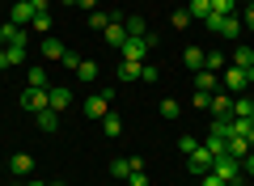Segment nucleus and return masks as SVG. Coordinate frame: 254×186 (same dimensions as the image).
I'll return each mask as SVG.
<instances>
[{
	"label": "nucleus",
	"instance_id": "obj_44",
	"mask_svg": "<svg viewBox=\"0 0 254 186\" xmlns=\"http://www.w3.org/2000/svg\"><path fill=\"white\" fill-rule=\"evenodd\" d=\"M246 80H250V85H254V68H246Z\"/></svg>",
	"mask_w": 254,
	"mask_h": 186
},
{
	"label": "nucleus",
	"instance_id": "obj_3",
	"mask_svg": "<svg viewBox=\"0 0 254 186\" xmlns=\"http://www.w3.org/2000/svg\"><path fill=\"white\" fill-rule=\"evenodd\" d=\"M212 174H216L225 186H233V182H237V174H242V161H233V157L225 152V157H216V161H212Z\"/></svg>",
	"mask_w": 254,
	"mask_h": 186
},
{
	"label": "nucleus",
	"instance_id": "obj_31",
	"mask_svg": "<svg viewBox=\"0 0 254 186\" xmlns=\"http://www.w3.org/2000/svg\"><path fill=\"white\" fill-rule=\"evenodd\" d=\"M51 26H55L51 13H38V17H34V30H38V34H51Z\"/></svg>",
	"mask_w": 254,
	"mask_h": 186
},
{
	"label": "nucleus",
	"instance_id": "obj_2",
	"mask_svg": "<svg viewBox=\"0 0 254 186\" xmlns=\"http://www.w3.org/2000/svg\"><path fill=\"white\" fill-rule=\"evenodd\" d=\"M110 98H115L110 89H102V93H89V98H85V115H89L93 123H102V119L110 115Z\"/></svg>",
	"mask_w": 254,
	"mask_h": 186
},
{
	"label": "nucleus",
	"instance_id": "obj_28",
	"mask_svg": "<svg viewBox=\"0 0 254 186\" xmlns=\"http://www.w3.org/2000/svg\"><path fill=\"white\" fill-rule=\"evenodd\" d=\"M30 89H51V85H47V68H30Z\"/></svg>",
	"mask_w": 254,
	"mask_h": 186
},
{
	"label": "nucleus",
	"instance_id": "obj_33",
	"mask_svg": "<svg viewBox=\"0 0 254 186\" xmlns=\"http://www.w3.org/2000/svg\"><path fill=\"white\" fill-rule=\"evenodd\" d=\"M127 186H148V174L144 169H131V174H127Z\"/></svg>",
	"mask_w": 254,
	"mask_h": 186
},
{
	"label": "nucleus",
	"instance_id": "obj_12",
	"mask_svg": "<svg viewBox=\"0 0 254 186\" xmlns=\"http://www.w3.org/2000/svg\"><path fill=\"white\" fill-rule=\"evenodd\" d=\"M102 34H106L110 47H123V43H127V26H123V21H115V17H110V26L102 30Z\"/></svg>",
	"mask_w": 254,
	"mask_h": 186
},
{
	"label": "nucleus",
	"instance_id": "obj_38",
	"mask_svg": "<svg viewBox=\"0 0 254 186\" xmlns=\"http://www.w3.org/2000/svg\"><path fill=\"white\" fill-rule=\"evenodd\" d=\"M60 63H64V68H72V72H76V68H81V55H72V51H64V60H60Z\"/></svg>",
	"mask_w": 254,
	"mask_h": 186
},
{
	"label": "nucleus",
	"instance_id": "obj_20",
	"mask_svg": "<svg viewBox=\"0 0 254 186\" xmlns=\"http://www.w3.org/2000/svg\"><path fill=\"white\" fill-rule=\"evenodd\" d=\"M64 51H68V47H64L60 38H51V34L43 38V55H47V60H64Z\"/></svg>",
	"mask_w": 254,
	"mask_h": 186
},
{
	"label": "nucleus",
	"instance_id": "obj_26",
	"mask_svg": "<svg viewBox=\"0 0 254 186\" xmlns=\"http://www.w3.org/2000/svg\"><path fill=\"white\" fill-rule=\"evenodd\" d=\"M76 76L89 85V80H98V60H81V68H76Z\"/></svg>",
	"mask_w": 254,
	"mask_h": 186
},
{
	"label": "nucleus",
	"instance_id": "obj_37",
	"mask_svg": "<svg viewBox=\"0 0 254 186\" xmlns=\"http://www.w3.org/2000/svg\"><path fill=\"white\" fill-rule=\"evenodd\" d=\"M140 80H144V85H157V68H153V63H144V68H140Z\"/></svg>",
	"mask_w": 254,
	"mask_h": 186
},
{
	"label": "nucleus",
	"instance_id": "obj_25",
	"mask_svg": "<svg viewBox=\"0 0 254 186\" xmlns=\"http://www.w3.org/2000/svg\"><path fill=\"white\" fill-rule=\"evenodd\" d=\"M102 131H106V135H110V140H115V135H119V131H123V119H119V115H115V110H110V115H106V119H102Z\"/></svg>",
	"mask_w": 254,
	"mask_h": 186
},
{
	"label": "nucleus",
	"instance_id": "obj_39",
	"mask_svg": "<svg viewBox=\"0 0 254 186\" xmlns=\"http://www.w3.org/2000/svg\"><path fill=\"white\" fill-rule=\"evenodd\" d=\"M199 186H225V182H220L216 174H203V178H199Z\"/></svg>",
	"mask_w": 254,
	"mask_h": 186
},
{
	"label": "nucleus",
	"instance_id": "obj_11",
	"mask_svg": "<svg viewBox=\"0 0 254 186\" xmlns=\"http://www.w3.org/2000/svg\"><path fill=\"white\" fill-rule=\"evenodd\" d=\"M212 115L216 119H233V93H212Z\"/></svg>",
	"mask_w": 254,
	"mask_h": 186
},
{
	"label": "nucleus",
	"instance_id": "obj_7",
	"mask_svg": "<svg viewBox=\"0 0 254 186\" xmlns=\"http://www.w3.org/2000/svg\"><path fill=\"white\" fill-rule=\"evenodd\" d=\"M212 161H216V157H212V152L199 144V148L190 152V161H187V165H190V174H195V178H203V174H212Z\"/></svg>",
	"mask_w": 254,
	"mask_h": 186
},
{
	"label": "nucleus",
	"instance_id": "obj_30",
	"mask_svg": "<svg viewBox=\"0 0 254 186\" xmlns=\"http://www.w3.org/2000/svg\"><path fill=\"white\" fill-rule=\"evenodd\" d=\"M178 115H182L178 102H174V98H161V119H178Z\"/></svg>",
	"mask_w": 254,
	"mask_h": 186
},
{
	"label": "nucleus",
	"instance_id": "obj_43",
	"mask_svg": "<svg viewBox=\"0 0 254 186\" xmlns=\"http://www.w3.org/2000/svg\"><path fill=\"white\" fill-rule=\"evenodd\" d=\"M81 9H89V13H98V0H76Z\"/></svg>",
	"mask_w": 254,
	"mask_h": 186
},
{
	"label": "nucleus",
	"instance_id": "obj_36",
	"mask_svg": "<svg viewBox=\"0 0 254 186\" xmlns=\"http://www.w3.org/2000/svg\"><path fill=\"white\" fill-rule=\"evenodd\" d=\"M178 148H182V157H190V152L199 148V144H195V135H182V140H178Z\"/></svg>",
	"mask_w": 254,
	"mask_h": 186
},
{
	"label": "nucleus",
	"instance_id": "obj_27",
	"mask_svg": "<svg viewBox=\"0 0 254 186\" xmlns=\"http://www.w3.org/2000/svg\"><path fill=\"white\" fill-rule=\"evenodd\" d=\"M203 148H208L212 157H225V152H229V140H220V135H212V131H208V144H203Z\"/></svg>",
	"mask_w": 254,
	"mask_h": 186
},
{
	"label": "nucleus",
	"instance_id": "obj_46",
	"mask_svg": "<svg viewBox=\"0 0 254 186\" xmlns=\"http://www.w3.org/2000/svg\"><path fill=\"white\" fill-rule=\"evenodd\" d=\"M0 51H4V34H0Z\"/></svg>",
	"mask_w": 254,
	"mask_h": 186
},
{
	"label": "nucleus",
	"instance_id": "obj_41",
	"mask_svg": "<svg viewBox=\"0 0 254 186\" xmlns=\"http://www.w3.org/2000/svg\"><path fill=\"white\" fill-rule=\"evenodd\" d=\"M242 26H250V30H254V4H246V17H242Z\"/></svg>",
	"mask_w": 254,
	"mask_h": 186
},
{
	"label": "nucleus",
	"instance_id": "obj_34",
	"mask_svg": "<svg viewBox=\"0 0 254 186\" xmlns=\"http://www.w3.org/2000/svg\"><path fill=\"white\" fill-rule=\"evenodd\" d=\"M89 26L93 30H106L110 26V13H89Z\"/></svg>",
	"mask_w": 254,
	"mask_h": 186
},
{
	"label": "nucleus",
	"instance_id": "obj_8",
	"mask_svg": "<svg viewBox=\"0 0 254 186\" xmlns=\"http://www.w3.org/2000/svg\"><path fill=\"white\" fill-rule=\"evenodd\" d=\"M47 98H51V110H55V115H64V110L72 106V89H68V85H51V89H47Z\"/></svg>",
	"mask_w": 254,
	"mask_h": 186
},
{
	"label": "nucleus",
	"instance_id": "obj_32",
	"mask_svg": "<svg viewBox=\"0 0 254 186\" xmlns=\"http://www.w3.org/2000/svg\"><path fill=\"white\" fill-rule=\"evenodd\" d=\"M170 26H174V30H187V26H190V13H187V9H178V13L170 17Z\"/></svg>",
	"mask_w": 254,
	"mask_h": 186
},
{
	"label": "nucleus",
	"instance_id": "obj_4",
	"mask_svg": "<svg viewBox=\"0 0 254 186\" xmlns=\"http://www.w3.org/2000/svg\"><path fill=\"white\" fill-rule=\"evenodd\" d=\"M119 51H123V60H136V63H144V55L153 51V34H148V38H127V43L119 47Z\"/></svg>",
	"mask_w": 254,
	"mask_h": 186
},
{
	"label": "nucleus",
	"instance_id": "obj_5",
	"mask_svg": "<svg viewBox=\"0 0 254 186\" xmlns=\"http://www.w3.org/2000/svg\"><path fill=\"white\" fill-rule=\"evenodd\" d=\"M220 85H225V93H246V89H250V80H246L242 68H233V63H229V68L220 72Z\"/></svg>",
	"mask_w": 254,
	"mask_h": 186
},
{
	"label": "nucleus",
	"instance_id": "obj_42",
	"mask_svg": "<svg viewBox=\"0 0 254 186\" xmlns=\"http://www.w3.org/2000/svg\"><path fill=\"white\" fill-rule=\"evenodd\" d=\"M242 169H246V174H250V178H254V148H250V157H246V161H242Z\"/></svg>",
	"mask_w": 254,
	"mask_h": 186
},
{
	"label": "nucleus",
	"instance_id": "obj_13",
	"mask_svg": "<svg viewBox=\"0 0 254 186\" xmlns=\"http://www.w3.org/2000/svg\"><path fill=\"white\" fill-rule=\"evenodd\" d=\"M9 169H13V178H26L34 169V157L30 152H17V157H9Z\"/></svg>",
	"mask_w": 254,
	"mask_h": 186
},
{
	"label": "nucleus",
	"instance_id": "obj_21",
	"mask_svg": "<svg viewBox=\"0 0 254 186\" xmlns=\"http://www.w3.org/2000/svg\"><path fill=\"white\" fill-rule=\"evenodd\" d=\"M187 13H190V21H203L212 13V0H190L187 4Z\"/></svg>",
	"mask_w": 254,
	"mask_h": 186
},
{
	"label": "nucleus",
	"instance_id": "obj_22",
	"mask_svg": "<svg viewBox=\"0 0 254 186\" xmlns=\"http://www.w3.org/2000/svg\"><path fill=\"white\" fill-rule=\"evenodd\" d=\"M34 119H38V131H55V123H60V115H55L51 106H47V110H38Z\"/></svg>",
	"mask_w": 254,
	"mask_h": 186
},
{
	"label": "nucleus",
	"instance_id": "obj_49",
	"mask_svg": "<svg viewBox=\"0 0 254 186\" xmlns=\"http://www.w3.org/2000/svg\"><path fill=\"white\" fill-rule=\"evenodd\" d=\"M233 186H237V182H233Z\"/></svg>",
	"mask_w": 254,
	"mask_h": 186
},
{
	"label": "nucleus",
	"instance_id": "obj_45",
	"mask_svg": "<svg viewBox=\"0 0 254 186\" xmlns=\"http://www.w3.org/2000/svg\"><path fill=\"white\" fill-rule=\"evenodd\" d=\"M26 186H47V182H26Z\"/></svg>",
	"mask_w": 254,
	"mask_h": 186
},
{
	"label": "nucleus",
	"instance_id": "obj_47",
	"mask_svg": "<svg viewBox=\"0 0 254 186\" xmlns=\"http://www.w3.org/2000/svg\"><path fill=\"white\" fill-rule=\"evenodd\" d=\"M237 4H254V0H237Z\"/></svg>",
	"mask_w": 254,
	"mask_h": 186
},
{
	"label": "nucleus",
	"instance_id": "obj_16",
	"mask_svg": "<svg viewBox=\"0 0 254 186\" xmlns=\"http://www.w3.org/2000/svg\"><path fill=\"white\" fill-rule=\"evenodd\" d=\"M203 55H208V51H199V47H187V51H182V63H187L190 72H203Z\"/></svg>",
	"mask_w": 254,
	"mask_h": 186
},
{
	"label": "nucleus",
	"instance_id": "obj_1",
	"mask_svg": "<svg viewBox=\"0 0 254 186\" xmlns=\"http://www.w3.org/2000/svg\"><path fill=\"white\" fill-rule=\"evenodd\" d=\"M203 26H208L212 34H220V38H237L242 34V17H233V13H208Z\"/></svg>",
	"mask_w": 254,
	"mask_h": 186
},
{
	"label": "nucleus",
	"instance_id": "obj_23",
	"mask_svg": "<svg viewBox=\"0 0 254 186\" xmlns=\"http://www.w3.org/2000/svg\"><path fill=\"white\" fill-rule=\"evenodd\" d=\"M127 174H131V157H119V161H110V178L127 182Z\"/></svg>",
	"mask_w": 254,
	"mask_h": 186
},
{
	"label": "nucleus",
	"instance_id": "obj_48",
	"mask_svg": "<svg viewBox=\"0 0 254 186\" xmlns=\"http://www.w3.org/2000/svg\"><path fill=\"white\" fill-rule=\"evenodd\" d=\"M9 186H17V182H9Z\"/></svg>",
	"mask_w": 254,
	"mask_h": 186
},
{
	"label": "nucleus",
	"instance_id": "obj_14",
	"mask_svg": "<svg viewBox=\"0 0 254 186\" xmlns=\"http://www.w3.org/2000/svg\"><path fill=\"white\" fill-rule=\"evenodd\" d=\"M216 85H220V76H216V72H208V68H203V72H195V89H199V93H216Z\"/></svg>",
	"mask_w": 254,
	"mask_h": 186
},
{
	"label": "nucleus",
	"instance_id": "obj_15",
	"mask_svg": "<svg viewBox=\"0 0 254 186\" xmlns=\"http://www.w3.org/2000/svg\"><path fill=\"white\" fill-rule=\"evenodd\" d=\"M229 63H233V68H254V47H237V51L233 55H229Z\"/></svg>",
	"mask_w": 254,
	"mask_h": 186
},
{
	"label": "nucleus",
	"instance_id": "obj_29",
	"mask_svg": "<svg viewBox=\"0 0 254 186\" xmlns=\"http://www.w3.org/2000/svg\"><path fill=\"white\" fill-rule=\"evenodd\" d=\"M233 115H237V119H250V115H254L250 98H233Z\"/></svg>",
	"mask_w": 254,
	"mask_h": 186
},
{
	"label": "nucleus",
	"instance_id": "obj_18",
	"mask_svg": "<svg viewBox=\"0 0 254 186\" xmlns=\"http://www.w3.org/2000/svg\"><path fill=\"white\" fill-rule=\"evenodd\" d=\"M203 68H208V72H225L229 68V55L225 51H208V55H203Z\"/></svg>",
	"mask_w": 254,
	"mask_h": 186
},
{
	"label": "nucleus",
	"instance_id": "obj_9",
	"mask_svg": "<svg viewBox=\"0 0 254 186\" xmlns=\"http://www.w3.org/2000/svg\"><path fill=\"white\" fill-rule=\"evenodd\" d=\"M34 17H38V13H34V4H30V0H17V4H13V13H9V21H13V26H21V30L34 26Z\"/></svg>",
	"mask_w": 254,
	"mask_h": 186
},
{
	"label": "nucleus",
	"instance_id": "obj_40",
	"mask_svg": "<svg viewBox=\"0 0 254 186\" xmlns=\"http://www.w3.org/2000/svg\"><path fill=\"white\" fill-rule=\"evenodd\" d=\"M34 4V13H51V0H30Z\"/></svg>",
	"mask_w": 254,
	"mask_h": 186
},
{
	"label": "nucleus",
	"instance_id": "obj_24",
	"mask_svg": "<svg viewBox=\"0 0 254 186\" xmlns=\"http://www.w3.org/2000/svg\"><path fill=\"white\" fill-rule=\"evenodd\" d=\"M123 26H127V38H148V26H144V17H127Z\"/></svg>",
	"mask_w": 254,
	"mask_h": 186
},
{
	"label": "nucleus",
	"instance_id": "obj_19",
	"mask_svg": "<svg viewBox=\"0 0 254 186\" xmlns=\"http://www.w3.org/2000/svg\"><path fill=\"white\" fill-rule=\"evenodd\" d=\"M140 68L144 63H136V60H119V80H140Z\"/></svg>",
	"mask_w": 254,
	"mask_h": 186
},
{
	"label": "nucleus",
	"instance_id": "obj_35",
	"mask_svg": "<svg viewBox=\"0 0 254 186\" xmlns=\"http://www.w3.org/2000/svg\"><path fill=\"white\" fill-rule=\"evenodd\" d=\"M237 0H212V13H233Z\"/></svg>",
	"mask_w": 254,
	"mask_h": 186
},
{
	"label": "nucleus",
	"instance_id": "obj_10",
	"mask_svg": "<svg viewBox=\"0 0 254 186\" xmlns=\"http://www.w3.org/2000/svg\"><path fill=\"white\" fill-rule=\"evenodd\" d=\"M26 60V43H4V51H0V72L13 68V63Z\"/></svg>",
	"mask_w": 254,
	"mask_h": 186
},
{
	"label": "nucleus",
	"instance_id": "obj_17",
	"mask_svg": "<svg viewBox=\"0 0 254 186\" xmlns=\"http://www.w3.org/2000/svg\"><path fill=\"white\" fill-rule=\"evenodd\" d=\"M229 157L246 161V157H250V140H246V135H233V140H229Z\"/></svg>",
	"mask_w": 254,
	"mask_h": 186
},
{
	"label": "nucleus",
	"instance_id": "obj_6",
	"mask_svg": "<svg viewBox=\"0 0 254 186\" xmlns=\"http://www.w3.org/2000/svg\"><path fill=\"white\" fill-rule=\"evenodd\" d=\"M47 106H51L47 89H26V93H21V110H26V115H38V110H47Z\"/></svg>",
	"mask_w": 254,
	"mask_h": 186
}]
</instances>
